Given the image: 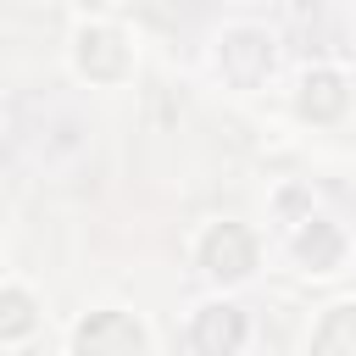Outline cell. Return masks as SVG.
<instances>
[{"instance_id":"5","label":"cell","mask_w":356,"mask_h":356,"mask_svg":"<svg viewBox=\"0 0 356 356\" xmlns=\"http://www.w3.org/2000/svg\"><path fill=\"white\" fill-rule=\"evenodd\" d=\"M67 356H156L150 323L128 306H89L67 328Z\"/></svg>"},{"instance_id":"4","label":"cell","mask_w":356,"mask_h":356,"mask_svg":"<svg viewBox=\"0 0 356 356\" xmlns=\"http://www.w3.org/2000/svg\"><path fill=\"white\" fill-rule=\"evenodd\" d=\"M278 245H284V256H289V267L300 278H339L356 261V239H350V228L334 211H312L306 222L284 228Z\"/></svg>"},{"instance_id":"3","label":"cell","mask_w":356,"mask_h":356,"mask_svg":"<svg viewBox=\"0 0 356 356\" xmlns=\"http://www.w3.org/2000/svg\"><path fill=\"white\" fill-rule=\"evenodd\" d=\"M189 261L211 284V295H234L261 273V234L250 222H239V217H211V222L195 228Z\"/></svg>"},{"instance_id":"1","label":"cell","mask_w":356,"mask_h":356,"mask_svg":"<svg viewBox=\"0 0 356 356\" xmlns=\"http://www.w3.org/2000/svg\"><path fill=\"white\" fill-rule=\"evenodd\" d=\"M61 56H67V72L89 89H128L139 72V39L117 17H89V11L72 17Z\"/></svg>"},{"instance_id":"9","label":"cell","mask_w":356,"mask_h":356,"mask_svg":"<svg viewBox=\"0 0 356 356\" xmlns=\"http://www.w3.org/2000/svg\"><path fill=\"white\" fill-rule=\"evenodd\" d=\"M312 211H323V200H317V189H312V184H295V178L273 184V195H267V217H273V228H278V234H284V228H295V222H306Z\"/></svg>"},{"instance_id":"7","label":"cell","mask_w":356,"mask_h":356,"mask_svg":"<svg viewBox=\"0 0 356 356\" xmlns=\"http://www.w3.org/2000/svg\"><path fill=\"white\" fill-rule=\"evenodd\" d=\"M184 339H189L195 356H239V350L250 345V317H245L239 300L211 295V300H200V306L189 312Z\"/></svg>"},{"instance_id":"8","label":"cell","mask_w":356,"mask_h":356,"mask_svg":"<svg viewBox=\"0 0 356 356\" xmlns=\"http://www.w3.org/2000/svg\"><path fill=\"white\" fill-rule=\"evenodd\" d=\"M39 328H44V300H39L17 273H6V278H0V345H6V350H22Z\"/></svg>"},{"instance_id":"6","label":"cell","mask_w":356,"mask_h":356,"mask_svg":"<svg viewBox=\"0 0 356 356\" xmlns=\"http://www.w3.org/2000/svg\"><path fill=\"white\" fill-rule=\"evenodd\" d=\"M289 106L306 128H339L356 106V89H350V72L334 67V61H312L295 72V89H289Z\"/></svg>"},{"instance_id":"2","label":"cell","mask_w":356,"mask_h":356,"mask_svg":"<svg viewBox=\"0 0 356 356\" xmlns=\"http://www.w3.org/2000/svg\"><path fill=\"white\" fill-rule=\"evenodd\" d=\"M206 72L234 95L267 89L273 72H278V33L267 22H256V17H228L206 39Z\"/></svg>"}]
</instances>
